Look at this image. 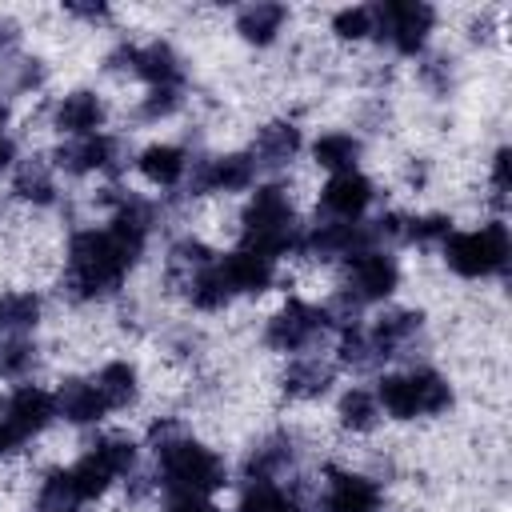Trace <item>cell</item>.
I'll return each instance as SVG.
<instances>
[{"instance_id": "6da1fadb", "label": "cell", "mask_w": 512, "mask_h": 512, "mask_svg": "<svg viewBox=\"0 0 512 512\" xmlns=\"http://www.w3.org/2000/svg\"><path fill=\"white\" fill-rule=\"evenodd\" d=\"M144 232H148V208L128 200L120 208V216L112 220V228L96 232H76L72 248H68V288L76 296H104L120 284L124 268L140 256L144 248Z\"/></svg>"}, {"instance_id": "7a4b0ae2", "label": "cell", "mask_w": 512, "mask_h": 512, "mask_svg": "<svg viewBox=\"0 0 512 512\" xmlns=\"http://www.w3.org/2000/svg\"><path fill=\"white\" fill-rule=\"evenodd\" d=\"M244 248L264 252V256H280L288 248H296V224H292V204L284 196V188L268 184L256 188V196L244 208Z\"/></svg>"}, {"instance_id": "3957f363", "label": "cell", "mask_w": 512, "mask_h": 512, "mask_svg": "<svg viewBox=\"0 0 512 512\" xmlns=\"http://www.w3.org/2000/svg\"><path fill=\"white\" fill-rule=\"evenodd\" d=\"M156 456H160V472H164V484L172 488V496H208L224 484V464L204 444L168 440L156 448Z\"/></svg>"}, {"instance_id": "277c9868", "label": "cell", "mask_w": 512, "mask_h": 512, "mask_svg": "<svg viewBox=\"0 0 512 512\" xmlns=\"http://www.w3.org/2000/svg\"><path fill=\"white\" fill-rule=\"evenodd\" d=\"M444 260L460 276H488L508 264V232L500 220L484 224L480 232H448L444 236Z\"/></svg>"}, {"instance_id": "5b68a950", "label": "cell", "mask_w": 512, "mask_h": 512, "mask_svg": "<svg viewBox=\"0 0 512 512\" xmlns=\"http://www.w3.org/2000/svg\"><path fill=\"white\" fill-rule=\"evenodd\" d=\"M372 12H376V32L388 36L400 52H420V44L428 40L432 20H436V12H432L428 4H416V0L380 4V8H372Z\"/></svg>"}, {"instance_id": "8992f818", "label": "cell", "mask_w": 512, "mask_h": 512, "mask_svg": "<svg viewBox=\"0 0 512 512\" xmlns=\"http://www.w3.org/2000/svg\"><path fill=\"white\" fill-rule=\"evenodd\" d=\"M324 328H328L324 308H312V304L292 300L288 308H280V312L268 320V332H264V336H268L272 348H280V352H296V348L312 344Z\"/></svg>"}, {"instance_id": "52a82bcc", "label": "cell", "mask_w": 512, "mask_h": 512, "mask_svg": "<svg viewBox=\"0 0 512 512\" xmlns=\"http://www.w3.org/2000/svg\"><path fill=\"white\" fill-rule=\"evenodd\" d=\"M396 280H400V272H396L392 256H384L376 248H364V252L348 256V284H352L348 292L356 300H380L396 288Z\"/></svg>"}, {"instance_id": "ba28073f", "label": "cell", "mask_w": 512, "mask_h": 512, "mask_svg": "<svg viewBox=\"0 0 512 512\" xmlns=\"http://www.w3.org/2000/svg\"><path fill=\"white\" fill-rule=\"evenodd\" d=\"M52 412H56V400L44 392V388H32V384H24V388H16L12 396H8V404H4V420L28 440L32 432H40L48 420H52Z\"/></svg>"}, {"instance_id": "9c48e42d", "label": "cell", "mask_w": 512, "mask_h": 512, "mask_svg": "<svg viewBox=\"0 0 512 512\" xmlns=\"http://www.w3.org/2000/svg\"><path fill=\"white\" fill-rule=\"evenodd\" d=\"M216 268H220V276L228 280L232 292H260V288L272 284V256L252 252V248H240V252L216 260Z\"/></svg>"}, {"instance_id": "30bf717a", "label": "cell", "mask_w": 512, "mask_h": 512, "mask_svg": "<svg viewBox=\"0 0 512 512\" xmlns=\"http://www.w3.org/2000/svg\"><path fill=\"white\" fill-rule=\"evenodd\" d=\"M372 200V184L360 172H336L324 184V208L336 212L340 220H356Z\"/></svg>"}, {"instance_id": "8fae6325", "label": "cell", "mask_w": 512, "mask_h": 512, "mask_svg": "<svg viewBox=\"0 0 512 512\" xmlns=\"http://www.w3.org/2000/svg\"><path fill=\"white\" fill-rule=\"evenodd\" d=\"M328 512H380V492L364 476L336 472L328 488Z\"/></svg>"}, {"instance_id": "7c38bea8", "label": "cell", "mask_w": 512, "mask_h": 512, "mask_svg": "<svg viewBox=\"0 0 512 512\" xmlns=\"http://www.w3.org/2000/svg\"><path fill=\"white\" fill-rule=\"evenodd\" d=\"M56 160H60V168H68V172H92V168H112V160H116V140L112 136H80V140H72V144H64L60 152H56Z\"/></svg>"}, {"instance_id": "4fadbf2b", "label": "cell", "mask_w": 512, "mask_h": 512, "mask_svg": "<svg viewBox=\"0 0 512 512\" xmlns=\"http://www.w3.org/2000/svg\"><path fill=\"white\" fill-rule=\"evenodd\" d=\"M252 184V160L248 156H216L200 164L196 188H216V192H236Z\"/></svg>"}, {"instance_id": "5bb4252c", "label": "cell", "mask_w": 512, "mask_h": 512, "mask_svg": "<svg viewBox=\"0 0 512 512\" xmlns=\"http://www.w3.org/2000/svg\"><path fill=\"white\" fill-rule=\"evenodd\" d=\"M56 412H60L64 420H72V424H92V420H100L108 408H104V400H100L96 384L68 380V384L56 392Z\"/></svg>"}, {"instance_id": "9a60e30c", "label": "cell", "mask_w": 512, "mask_h": 512, "mask_svg": "<svg viewBox=\"0 0 512 512\" xmlns=\"http://www.w3.org/2000/svg\"><path fill=\"white\" fill-rule=\"evenodd\" d=\"M132 72H140L156 88H176V80H180V56L168 44H148V48H136L132 52Z\"/></svg>"}, {"instance_id": "2e32d148", "label": "cell", "mask_w": 512, "mask_h": 512, "mask_svg": "<svg viewBox=\"0 0 512 512\" xmlns=\"http://www.w3.org/2000/svg\"><path fill=\"white\" fill-rule=\"evenodd\" d=\"M104 108L92 92H72L56 104V128L60 132H72V136H92V128L100 124Z\"/></svg>"}, {"instance_id": "e0dca14e", "label": "cell", "mask_w": 512, "mask_h": 512, "mask_svg": "<svg viewBox=\"0 0 512 512\" xmlns=\"http://www.w3.org/2000/svg\"><path fill=\"white\" fill-rule=\"evenodd\" d=\"M140 172L152 180V184H176L180 176H184V168H188V160H184V152L176 148V144H152V148H144L140 152Z\"/></svg>"}, {"instance_id": "ac0fdd59", "label": "cell", "mask_w": 512, "mask_h": 512, "mask_svg": "<svg viewBox=\"0 0 512 512\" xmlns=\"http://www.w3.org/2000/svg\"><path fill=\"white\" fill-rule=\"evenodd\" d=\"M416 332H420V312H392L376 324V332L368 340H372L376 356H396Z\"/></svg>"}, {"instance_id": "d6986e66", "label": "cell", "mask_w": 512, "mask_h": 512, "mask_svg": "<svg viewBox=\"0 0 512 512\" xmlns=\"http://www.w3.org/2000/svg\"><path fill=\"white\" fill-rule=\"evenodd\" d=\"M316 164L332 168V172H356V156H360V140L348 132H328L312 144Z\"/></svg>"}, {"instance_id": "ffe728a7", "label": "cell", "mask_w": 512, "mask_h": 512, "mask_svg": "<svg viewBox=\"0 0 512 512\" xmlns=\"http://www.w3.org/2000/svg\"><path fill=\"white\" fill-rule=\"evenodd\" d=\"M284 24V8L280 4H248L240 16H236V28L244 40L252 44H268Z\"/></svg>"}, {"instance_id": "44dd1931", "label": "cell", "mask_w": 512, "mask_h": 512, "mask_svg": "<svg viewBox=\"0 0 512 512\" xmlns=\"http://www.w3.org/2000/svg\"><path fill=\"white\" fill-rule=\"evenodd\" d=\"M296 148H300V132H296L292 124H284V120L264 124V128L256 132V156H260L264 164H284Z\"/></svg>"}, {"instance_id": "7402d4cb", "label": "cell", "mask_w": 512, "mask_h": 512, "mask_svg": "<svg viewBox=\"0 0 512 512\" xmlns=\"http://www.w3.org/2000/svg\"><path fill=\"white\" fill-rule=\"evenodd\" d=\"M212 264H216L212 252H208L200 240H180V244L168 252V276L180 280L184 288H188L204 268H212Z\"/></svg>"}, {"instance_id": "603a6c76", "label": "cell", "mask_w": 512, "mask_h": 512, "mask_svg": "<svg viewBox=\"0 0 512 512\" xmlns=\"http://www.w3.org/2000/svg\"><path fill=\"white\" fill-rule=\"evenodd\" d=\"M328 384H332V368L320 364V360H296V364L284 372V392H288V396H300V400L320 396Z\"/></svg>"}, {"instance_id": "cb8c5ba5", "label": "cell", "mask_w": 512, "mask_h": 512, "mask_svg": "<svg viewBox=\"0 0 512 512\" xmlns=\"http://www.w3.org/2000/svg\"><path fill=\"white\" fill-rule=\"evenodd\" d=\"M96 392H100L104 408H124L136 396V372L128 364H108L96 376Z\"/></svg>"}, {"instance_id": "d4e9b609", "label": "cell", "mask_w": 512, "mask_h": 512, "mask_svg": "<svg viewBox=\"0 0 512 512\" xmlns=\"http://www.w3.org/2000/svg\"><path fill=\"white\" fill-rule=\"evenodd\" d=\"M380 404H384L396 420H412V416H420L412 376H384V380H380Z\"/></svg>"}, {"instance_id": "484cf974", "label": "cell", "mask_w": 512, "mask_h": 512, "mask_svg": "<svg viewBox=\"0 0 512 512\" xmlns=\"http://www.w3.org/2000/svg\"><path fill=\"white\" fill-rule=\"evenodd\" d=\"M240 512H300V504L288 500L272 480H248Z\"/></svg>"}, {"instance_id": "4316f807", "label": "cell", "mask_w": 512, "mask_h": 512, "mask_svg": "<svg viewBox=\"0 0 512 512\" xmlns=\"http://www.w3.org/2000/svg\"><path fill=\"white\" fill-rule=\"evenodd\" d=\"M16 196H24V200H32V204H48V200L56 196L52 172H48L40 160L20 164V172H16Z\"/></svg>"}, {"instance_id": "83f0119b", "label": "cell", "mask_w": 512, "mask_h": 512, "mask_svg": "<svg viewBox=\"0 0 512 512\" xmlns=\"http://www.w3.org/2000/svg\"><path fill=\"white\" fill-rule=\"evenodd\" d=\"M188 296H192L196 308H224V304L232 300V288H228V280L220 276V268L212 264V268H204V272L188 284Z\"/></svg>"}, {"instance_id": "f1b7e54d", "label": "cell", "mask_w": 512, "mask_h": 512, "mask_svg": "<svg viewBox=\"0 0 512 512\" xmlns=\"http://www.w3.org/2000/svg\"><path fill=\"white\" fill-rule=\"evenodd\" d=\"M68 472H72V484H76L80 500H88V496H100V492L108 488V480L116 476V472H112V468H108V464H104L96 452H88V456H84L76 468H68Z\"/></svg>"}, {"instance_id": "f546056e", "label": "cell", "mask_w": 512, "mask_h": 512, "mask_svg": "<svg viewBox=\"0 0 512 512\" xmlns=\"http://www.w3.org/2000/svg\"><path fill=\"white\" fill-rule=\"evenodd\" d=\"M80 504V492L72 484V472H52L40 488V512H72Z\"/></svg>"}, {"instance_id": "4dcf8cb0", "label": "cell", "mask_w": 512, "mask_h": 512, "mask_svg": "<svg viewBox=\"0 0 512 512\" xmlns=\"http://www.w3.org/2000/svg\"><path fill=\"white\" fill-rule=\"evenodd\" d=\"M40 316V300L32 292H12V296H0V328L16 332V328H32Z\"/></svg>"}, {"instance_id": "1f68e13d", "label": "cell", "mask_w": 512, "mask_h": 512, "mask_svg": "<svg viewBox=\"0 0 512 512\" xmlns=\"http://www.w3.org/2000/svg\"><path fill=\"white\" fill-rule=\"evenodd\" d=\"M340 424L352 428V432L372 428L376 424V396H368L364 388L344 392V400H340Z\"/></svg>"}, {"instance_id": "d6a6232c", "label": "cell", "mask_w": 512, "mask_h": 512, "mask_svg": "<svg viewBox=\"0 0 512 512\" xmlns=\"http://www.w3.org/2000/svg\"><path fill=\"white\" fill-rule=\"evenodd\" d=\"M412 384H416V408L420 412H444L452 404V392L436 372H412Z\"/></svg>"}, {"instance_id": "836d02e7", "label": "cell", "mask_w": 512, "mask_h": 512, "mask_svg": "<svg viewBox=\"0 0 512 512\" xmlns=\"http://www.w3.org/2000/svg\"><path fill=\"white\" fill-rule=\"evenodd\" d=\"M332 32L344 36V40H360L368 32H376V12L368 4H356V8H340L332 16Z\"/></svg>"}, {"instance_id": "e575fe53", "label": "cell", "mask_w": 512, "mask_h": 512, "mask_svg": "<svg viewBox=\"0 0 512 512\" xmlns=\"http://www.w3.org/2000/svg\"><path fill=\"white\" fill-rule=\"evenodd\" d=\"M92 452H96V456H100L116 476H120V472H128V468L136 464V448H132V440H124V436H108V440H100Z\"/></svg>"}, {"instance_id": "d590c367", "label": "cell", "mask_w": 512, "mask_h": 512, "mask_svg": "<svg viewBox=\"0 0 512 512\" xmlns=\"http://www.w3.org/2000/svg\"><path fill=\"white\" fill-rule=\"evenodd\" d=\"M452 228L444 216H424V220H404V240H444Z\"/></svg>"}, {"instance_id": "8d00e7d4", "label": "cell", "mask_w": 512, "mask_h": 512, "mask_svg": "<svg viewBox=\"0 0 512 512\" xmlns=\"http://www.w3.org/2000/svg\"><path fill=\"white\" fill-rule=\"evenodd\" d=\"M28 360H32V348H28L24 340L0 344V376H20V372L28 368Z\"/></svg>"}, {"instance_id": "74e56055", "label": "cell", "mask_w": 512, "mask_h": 512, "mask_svg": "<svg viewBox=\"0 0 512 512\" xmlns=\"http://www.w3.org/2000/svg\"><path fill=\"white\" fill-rule=\"evenodd\" d=\"M176 104H180V96H176V88H152L140 112H144V116H168V112H172Z\"/></svg>"}, {"instance_id": "f35d334b", "label": "cell", "mask_w": 512, "mask_h": 512, "mask_svg": "<svg viewBox=\"0 0 512 512\" xmlns=\"http://www.w3.org/2000/svg\"><path fill=\"white\" fill-rule=\"evenodd\" d=\"M168 512H220V508H212L204 496H172Z\"/></svg>"}, {"instance_id": "ab89813d", "label": "cell", "mask_w": 512, "mask_h": 512, "mask_svg": "<svg viewBox=\"0 0 512 512\" xmlns=\"http://www.w3.org/2000/svg\"><path fill=\"white\" fill-rule=\"evenodd\" d=\"M508 164H512V160H508V148H500V152H496V168H492V184H496V192L508 188Z\"/></svg>"}, {"instance_id": "60d3db41", "label": "cell", "mask_w": 512, "mask_h": 512, "mask_svg": "<svg viewBox=\"0 0 512 512\" xmlns=\"http://www.w3.org/2000/svg\"><path fill=\"white\" fill-rule=\"evenodd\" d=\"M8 164H12V140L0 136V168H8Z\"/></svg>"}, {"instance_id": "b9f144b4", "label": "cell", "mask_w": 512, "mask_h": 512, "mask_svg": "<svg viewBox=\"0 0 512 512\" xmlns=\"http://www.w3.org/2000/svg\"><path fill=\"white\" fill-rule=\"evenodd\" d=\"M4 120H8V108L0 104V136H4Z\"/></svg>"}]
</instances>
